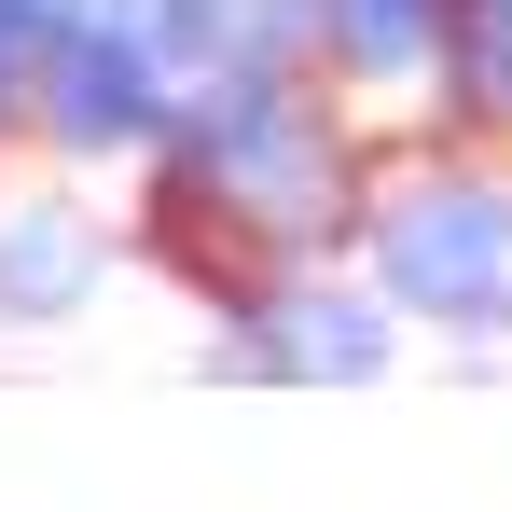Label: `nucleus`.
Here are the masks:
<instances>
[{"instance_id": "nucleus-1", "label": "nucleus", "mask_w": 512, "mask_h": 512, "mask_svg": "<svg viewBox=\"0 0 512 512\" xmlns=\"http://www.w3.org/2000/svg\"><path fill=\"white\" fill-rule=\"evenodd\" d=\"M374 111L319 70H208L180 84L167 139L139 153L125 250L167 277L194 319H236L277 277L360 263V194H374Z\"/></svg>"}, {"instance_id": "nucleus-2", "label": "nucleus", "mask_w": 512, "mask_h": 512, "mask_svg": "<svg viewBox=\"0 0 512 512\" xmlns=\"http://www.w3.org/2000/svg\"><path fill=\"white\" fill-rule=\"evenodd\" d=\"M360 277L402 305V333L512 346V153L457 125L388 139L360 194Z\"/></svg>"}, {"instance_id": "nucleus-3", "label": "nucleus", "mask_w": 512, "mask_h": 512, "mask_svg": "<svg viewBox=\"0 0 512 512\" xmlns=\"http://www.w3.org/2000/svg\"><path fill=\"white\" fill-rule=\"evenodd\" d=\"M167 111H180V70L153 56V28L125 0H70V28H56L42 84H28V153L97 180V167H139L167 139Z\"/></svg>"}, {"instance_id": "nucleus-4", "label": "nucleus", "mask_w": 512, "mask_h": 512, "mask_svg": "<svg viewBox=\"0 0 512 512\" xmlns=\"http://www.w3.org/2000/svg\"><path fill=\"white\" fill-rule=\"evenodd\" d=\"M388 360H402V305L360 263L277 277L263 305L208 319V346H194V374H222V388H374Z\"/></svg>"}, {"instance_id": "nucleus-5", "label": "nucleus", "mask_w": 512, "mask_h": 512, "mask_svg": "<svg viewBox=\"0 0 512 512\" xmlns=\"http://www.w3.org/2000/svg\"><path fill=\"white\" fill-rule=\"evenodd\" d=\"M111 263H125V236L97 222L84 167L14 180V194H0V333H70Z\"/></svg>"}, {"instance_id": "nucleus-6", "label": "nucleus", "mask_w": 512, "mask_h": 512, "mask_svg": "<svg viewBox=\"0 0 512 512\" xmlns=\"http://www.w3.org/2000/svg\"><path fill=\"white\" fill-rule=\"evenodd\" d=\"M457 28H471V0H305V56H319V84H346L360 111L429 97L443 56H457Z\"/></svg>"}, {"instance_id": "nucleus-7", "label": "nucleus", "mask_w": 512, "mask_h": 512, "mask_svg": "<svg viewBox=\"0 0 512 512\" xmlns=\"http://www.w3.org/2000/svg\"><path fill=\"white\" fill-rule=\"evenodd\" d=\"M429 125L512 153V0H471V28H457V56H443V84H429Z\"/></svg>"}, {"instance_id": "nucleus-8", "label": "nucleus", "mask_w": 512, "mask_h": 512, "mask_svg": "<svg viewBox=\"0 0 512 512\" xmlns=\"http://www.w3.org/2000/svg\"><path fill=\"white\" fill-rule=\"evenodd\" d=\"M0 153H28V139H14V111H0Z\"/></svg>"}]
</instances>
